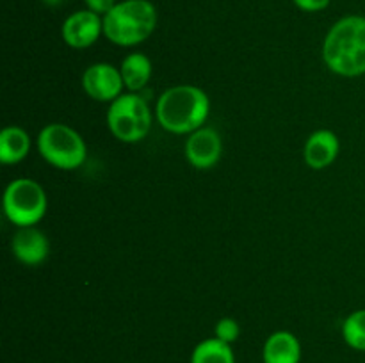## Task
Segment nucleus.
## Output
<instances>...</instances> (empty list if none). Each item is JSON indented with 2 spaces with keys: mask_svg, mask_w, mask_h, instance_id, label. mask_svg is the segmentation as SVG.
<instances>
[{
  "mask_svg": "<svg viewBox=\"0 0 365 363\" xmlns=\"http://www.w3.org/2000/svg\"><path fill=\"white\" fill-rule=\"evenodd\" d=\"M31 152V135L21 127H6L0 132V160L6 166L18 164Z\"/></svg>",
  "mask_w": 365,
  "mask_h": 363,
  "instance_id": "13",
  "label": "nucleus"
},
{
  "mask_svg": "<svg viewBox=\"0 0 365 363\" xmlns=\"http://www.w3.org/2000/svg\"><path fill=\"white\" fill-rule=\"evenodd\" d=\"M323 60L341 77L365 75V16L348 14L331 25L323 43Z\"/></svg>",
  "mask_w": 365,
  "mask_h": 363,
  "instance_id": "1",
  "label": "nucleus"
},
{
  "mask_svg": "<svg viewBox=\"0 0 365 363\" xmlns=\"http://www.w3.org/2000/svg\"><path fill=\"white\" fill-rule=\"evenodd\" d=\"M61 34L71 48H89L103 34V18L89 9L75 11L63 21Z\"/></svg>",
  "mask_w": 365,
  "mask_h": 363,
  "instance_id": "8",
  "label": "nucleus"
},
{
  "mask_svg": "<svg viewBox=\"0 0 365 363\" xmlns=\"http://www.w3.org/2000/svg\"><path fill=\"white\" fill-rule=\"evenodd\" d=\"M38 152L50 166L63 171H73L84 164L88 148L75 128L64 123H48L38 134Z\"/></svg>",
  "mask_w": 365,
  "mask_h": 363,
  "instance_id": "4",
  "label": "nucleus"
},
{
  "mask_svg": "<svg viewBox=\"0 0 365 363\" xmlns=\"http://www.w3.org/2000/svg\"><path fill=\"white\" fill-rule=\"evenodd\" d=\"M298 9L305 11V13H319L330 6L331 0H292Z\"/></svg>",
  "mask_w": 365,
  "mask_h": 363,
  "instance_id": "19",
  "label": "nucleus"
},
{
  "mask_svg": "<svg viewBox=\"0 0 365 363\" xmlns=\"http://www.w3.org/2000/svg\"><path fill=\"white\" fill-rule=\"evenodd\" d=\"M264 363H299L302 362V344L291 331H274L269 335L262 347Z\"/></svg>",
  "mask_w": 365,
  "mask_h": 363,
  "instance_id": "12",
  "label": "nucleus"
},
{
  "mask_svg": "<svg viewBox=\"0 0 365 363\" xmlns=\"http://www.w3.org/2000/svg\"><path fill=\"white\" fill-rule=\"evenodd\" d=\"M107 127L121 142H139L152 128V109L138 93H123L107 110Z\"/></svg>",
  "mask_w": 365,
  "mask_h": 363,
  "instance_id": "5",
  "label": "nucleus"
},
{
  "mask_svg": "<svg viewBox=\"0 0 365 363\" xmlns=\"http://www.w3.org/2000/svg\"><path fill=\"white\" fill-rule=\"evenodd\" d=\"M223 153V141L217 130L202 127L189 134L185 141V159L196 169H210L216 166Z\"/></svg>",
  "mask_w": 365,
  "mask_h": 363,
  "instance_id": "9",
  "label": "nucleus"
},
{
  "mask_svg": "<svg viewBox=\"0 0 365 363\" xmlns=\"http://www.w3.org/2000/svg\"><path fill=\"white\" fill-rule=\"evenodd\" d=\"M4 214L16 228L36 226L45 217L48 199L32 178H16L4 191Z\"/></svg>",
  "mask_w": 365,
  "mask_h": 363,
  "instance_id": "6",
  "label": "nucleus"
},
{
  "mask_svg": "<svg viewBox=\"0 0 365 363\" xmlns=\"http://www.w3.org/2000/svg\"><path fill=\"white\" fill-rule=\"evenodd\" d=\"M342 338L355 351H365V308L346 317L342 322Z\"/></svg>",
  "mask_w": 365,
  "mask_h": 363,
  "instance_id": "16",
  "label": "nucleus"
},
{
  "mask_svg": "<svg viewBox=\"0 0 365 363\" xmlns=\"http://www.w3.org/2000/svg\"><path fill=\"white\" fill-rule=\"evenodd\" d=\"M155 112L164 130L177 135L192 134L209 117L210 100L198 85H173L159 96Z\"/></svg>",
  "mask_w": 365,
  "mask_h": 363,
  "instance_id": "2",
  "label": "nucleus"
},
{
  "mask_svg": "<svg viewBox=\"0 0 365 363\" xmlns=\"http://www.w3.org/2000/svg\"><path fill=\"white\" fill-rule=\"evenodd\" d=\"M214 333H216V338H220L221 342L232 345L241 337V326L232 317H223V319L217 320L216 327H214Z\"/></svg>",
  "mask_w": 365,
  "mask_h": 363,
  "instance_id": "17",
  "label": "nucleus"
},
{
  "mask_svg": "<svg viewBox=\"0 0 365 363\" xmlns=\"http://www.w3.org/2000/svg\"><path fill=\"white\" fill-rule=\"evenodd\" d=\"M125 82L120 68L109 63H95L82 73V89L96 102H114L123 95Z\"/></svg>",
  "mask_w": 365,
  "mask_h": 363,
  "instance_id": "7",
  "label": "nucleus"
},
{
  "mask_svg": "<svg viewBox=\"0 0 365 363\" xmlns=\"http://www.w3.org/2000/svg\"><path fill=\"white\" fill-rule=\"evenodd\" d=\"M86 4V9L93 11L96 13L98 16H106L110 9L118 4V0H84Z\"/></svg>",
  "mask_w": 365,
  "mask_h": 363,
  "instance_id": "18",
  "label": "nucleus"
},
{
  "mask_svg": "<svg viewBox=\"0 0 365 363\" xmlns=\"http://www.w3.org/2000/svg\"><path fill=\"white\" fill-rule=\"evenodd\" d=\"M41 2L48 7H59V6H63L66 0H41Z\"/></svg>",
  "mask_w": 365,
  "mask_h": 363,
  "instance_id": "20",
  "label": "nucleus"
},
{
  "mask_svg": "<svg viewBox=\"0 0 365 363\" xmlns=\"http://www.w3.org/2000/svg\"><path fill=\"white\" fill-rule=\"evenodd\" d=\"M341 152V141L331 130H316L305 142V155L307 166L312 169H324L331 166Z\"/></svg>",
  "mask_w": 365,
  "mask_h": 363,
  "instance_id": "11",
  "label": "nucleus"
},
{
  "mask_svg": "<svg viewBox=\"0 0 365 363\" xmlns=\"http://www.w3.org/2000/svg\"><path fill=\"white\" fill-rule=\"evenodd\" d=\"M11 251L18 262L34 267L46 260L50 253V242L39 228L24 226L14 231L11 238Z\"/></svg>",
  "mask_w": 365,
  "mask_h": 363,
  "instance_id": "10",
  "label": "nucleus"
},
{
  "mask_svg": "<svg viewBox=\"0 0 365 363\" xmlns=\"http://www.w3.org/2000/svg\"><path fill=\"white\" fill-rule=\"evenodd\" d=\"M157 21L150 0H121L103 16V36L118 46H135L153 34Z\"/></svg>",
  "mask_w": 365,
  "mask_h": 363,
  "instance_id": "3",
  "label": "nucleus"
},
{
  "mask_svg": "<svg viewBox=\"0 0 365 363\" xmlns=\"http://www.w3.org/2000/svg\"><path fill=\"white\" fill-rule=\"evenodd\" d=\"M191 363H235L234 349L216 337L207 338L192 349Z\"/></svg>",
  "mask_w": 365,
  "mask_h": 363,
  "instance_id": "15",
  "label": "nucleus"
},
{
  "mask_svg": "<svg viewBox=\"0 0 365 363\" xmlns=\"http://www.w3.org/2000/svg\"><path fill=\"white\" fill-rule=\"evenodd\" d=\"M121 77H123L125 88L128 93H138L145 88L152 78V60L148 56L141 52L128 53L123 60H121Z\"/></svg>",
  "mask_w": 365,
  "mask_h": 363,
  "instance_id": "14",
  "label": "nucleus"
}]
</instances>
